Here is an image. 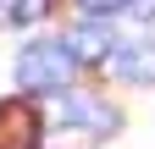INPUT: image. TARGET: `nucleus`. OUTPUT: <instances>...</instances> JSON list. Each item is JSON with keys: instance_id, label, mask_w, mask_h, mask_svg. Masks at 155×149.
Masks as SVG:
<instances>
[{"instance_id": "obj_6", "label": "nucleus", "mask_w": 155, "mask_h": 149, "mask_svg": "<svg viewBox=\"0 0 155 149\" xmlns=\"http://www.w3.org/2000/svg\"><path fill=\"white\" fill-rule=\"evenodd\" d=\"M50 11V0H17V11H11V22H39V17Z\"/></svg>"}, {"instance_id": "obj_7", "label": "nucleus", "mask_w": 155, "mask_h": 149, "mask_svg": "<svg viewBox=\"0 0 155 149\" xmlns=\"http://www.w3.org/2000/svg\"><path fill=\"white\" fill-rule=\"evenodd\" d=\"M78 6H83L89 17H111V11H122L127 0H78Z\"/></svg>"}, {"instance_id": "obj_8", "label": "nucleus", "mask_w": 155, "mask_h": 149, "mask_svg": "<svg viewBox=\"0 0 155 149\" xmlns=\"http://www.w3.org/2000/svg\"><path fill=\"white\" fill-rule=\"evenodd\" d=\"M127 11L139 17V22H150V17H155V0H127Z\"/></svg>"}, {"instance_id": "obj_5", "label": "nucleus", "mask_w": 155, "mask_h": 149, "mask_svg": "<svg viewBox=\"0 0 155 149\" xmlns=\"http://www.w3.org/2000/svg\"><path fill=\"white\" fill-rule=\"evenodd\" d=\"M105 66H111L122 83H150V72H155V44H139V39H127V44H111Z\"/></svg>"}, {"instance_id": "obj_3", "label": "nucleus", "mask_w": 155, "mask_h": 149, "mask_svg": "<svg viewBox=\"0 0 155 149\" xmlns=\"http://www.w3.org/2000/svg\"><path fill=\"white\" fill-rule=\"evenodd\" d=\"M55 116L78 122V127H94V133H116V127H122V116H116L105 100H94V94H61L55 100Z\"/></svg>"}, {"instance_id": "obj_2", "label": "nucleus", "mask_w": 155, "mask_h": 149, "mask_svg": "<svg viewBox=\"0 0 155 149\" xmlns=\"http://www.w3.org/2000/svg\"><path fill=\"white\" fill-rule=\"evenodd\" d=\"M61 44L72 50V61L78 66H105V55H111V28H105V17H89V22H78L61 33Z\"/></svg>"}, {"instance_id": "obj_4", "label": "nucleus", "mask_w": 155, "mask_h": 149, "mask_svg": "<svg viewBox=\"0 0 155 149\" xmlns=\"http://www.w3.org/2000/svg\"><path fill=\"white\" fill-rule=\"evenodd\" d=\"M0 149H39V110L28 100L0 105Z\"/></svg>"}, {"instance_id": "obj_9", "label": "nucleus", "mask_w": 155, "mask_h": 149, "mask_svg": "<svg viewBox=\"0 0 155 149\" xmlns=\"http://www.w3.org/2000/svg\"><path fill=\"white\" fill-rule=\"evenodd\" d=\"M11 11H17V0H0V28L11 22Z\"/></svg>"}, {"instance_id": "obj_1", "label": "nucleus", "mask_w": 155, "mask_h": 149, "mask_svg": "<svg viewBox=\"0 0 155 149\" xmlns=\"http://www.w3.org/2000/svg\"><path fill=\"white\" fill-rule=\"evenodd\" d=\"M72 50L61 39H39L17 55V88H28V94H61L67 78H72Z\"/></svg>"}]
</instances>
